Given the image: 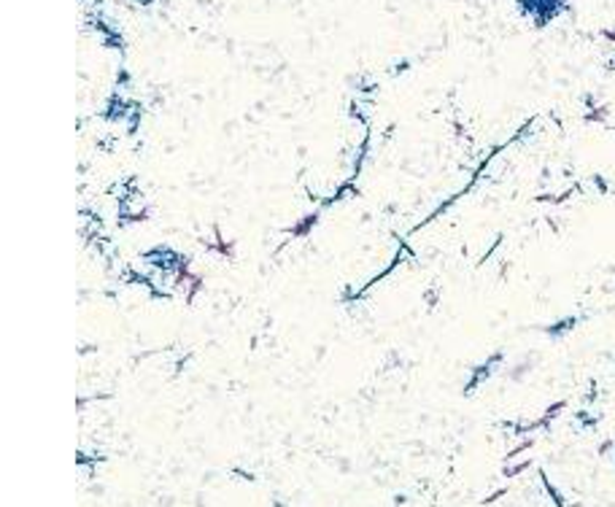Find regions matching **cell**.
Instances as JSON below:
<instances>
[{"instance_id": "6da1fadb", "label": "cell", "mask_w": 615, "mask_h": 507, "mask_svg": "<svg viewBox=\"0 0 615 507\" xmlns=\"http://www.w3.org/2000/svg\"><path fill=\"white\" fill-rule=\"evenodd\" d=\"M516 6L518 14L524 19H532L534 27H545L570 9V0H516Z\"/></svg>"}, {"instance_id": "7a4b0ae2", "label": "cell", "mask_w": 615, "mask_h": 507, "mask_svg": "<svg viewBox=\"0 0 615 507\" xmlns=\"http://www.w3.org/2000/svg\"><path fill=\"white\" fill-rule=\"evenodd\" d=\"M575 324H578V316H564V318H558V321H553V324H545L542 332H545L548 337H553V340H561L567 332L575 329Z\"/></svg>"}, {"instance_id": "3957f363", "label": "cell", "mask_w": 615, "mask_h": 507, "mask_svg": "<svg viewBox=\"0 0 615 507\" xmlns=\"http://www.w3.org/2000/svg\"><path fill=\"white\" fill-rule=\"evenodd\" d=\"M594 184H596V192H599V194H607V192H610V186H607V181H604V178L599 176V173L594 176Z\"/></svg>"}]
</instances>
